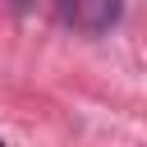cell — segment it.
Wrapping results in <instances>:
<instances>
[{
  "instance_id": "obj_3",
  "label": "cell",
  "mask_w": 147,
  "mask_h": 147,
  "mask_svg": "<svg viewBox=\"0 0 147 147\" xmlns=\"http://www.w3.org/2000/svg\"><path fill=\"white\" fill-rule=\"evenodd\" d=\"M9 9L23 18V14H32V9H37V0H9Z\"/></svg>"
},
{
  "instance_id": "obj_2",
  "label": "cell",
  "mask_w": 147,
  "mask_h": 147,
  "mask_svg": "<svg viewBox=\"0 0 147 147\" xmlns=\"http://www.w3.org/2000/svg\"><path fill=\"white\" fill-rule=\"evenodd\" d=\"M78 14H83V0H55V18L60 23H74Z\"/></svg>"
},
{
  "instance_id": "obj_1",
  "label": "cell",
  "mask_w": 147,
  "mask_h": 147,
  "mask_svg": "<svg viewBox=\"0 0 147 147\" xmlns=\"http://www.w3.org/2000/svg\"><path fill=\"white\" fill-rule=\"evenodd\" d=\"M83 5H92V9H87V32H106V28H115L119 14H124V0H83Z\"/></svg>"
}]
</instances>
